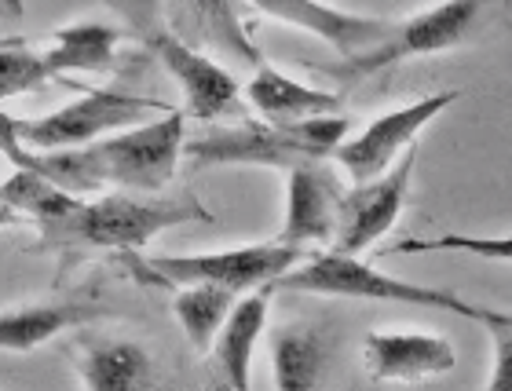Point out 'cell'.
<instances>
[{
	"instance_id": "cell-1",
	"label": "cell",
	"mask_w": 512,
	"mask_h": 391,
	"mask_svg": "<svg viewBox=\"0 0 512 391\" xmlns=\"http://www.w3.org/2000/svg\"><path fill=\"white\" fill-rule=\"evenodd\" d=\"M183 110L169 106L125 132H110L85 147L33 150V169L44 172L70 194H96L103 187H121L136 194H161L176 180L183 158Z\"/></svg>"
},
{
	"instance_id": "cell-2",
	"label": "cell",
	"mask_w": 512,
	"mask_h": 391,
	"mask_svg": "<svg viewBox=\"0 0 512 391\" xmlns=\"http://www.w3.org/2000/svg\"><path fill=\"white\" fill-rule=\"evenodd\" d=\"M202 220L209 223L213 216L191 191L165 194V198H136V191L103 194V198L77 194L59 216L37 223V242L41 249L70 256L96 253V249L136 253L161 231Z\"/></svg>"
},
{
	"instance_id": "cell-3",
	"label": "cell",
	"mask_w": 512,
	"mask_h": 391,
	"mask_svg": "<svg viewBox=\"0 0 512 391\" xmlns=\"http://www.w3.org/2000/svg\"><path fill=\"white\" fill-rule=\"evenodd\" d=\"M271 289L311 293V296H337V300H377V304L436 307V311H450V315L480 322V326H487V329L512 326V311L472 304V300H461V296L450 293V289L406 282V278H399V275H388V271H377V267L363 264L359 256L337 253V249L304 256L300 264L289 267L286 275H278Z\"/></svg>"
},
{
	"instance_id": "cell-4",
	"label": "cell",
	"mask_w": 512,
	"mask_h": 391,
	"mask_svg": "<svg viewBox=\"0 0 512 391\" xmlns=\"http://www.w3.org/2000/svg\"><path fill=\"white\" fill-rule=\"evenodd\" d=\"M352 132V121L344 114H322L308 121H264V125L220 128L202 139L183 143V158H191L198 169H278L289 172L311 161H330L341 139Z\"/></svg>"
},
{
	"instance_id": "cell-5",
	"label": "cell",
	"mask_w": 512,
	"mask_h": 391,
	"mask_svg": "<svg viewBox=\"0 0 512 391\" xmlns=\"http://www.w3.org/2000/svg\"><path fill=\"white\" fill-rule=\"evenodd\" d=\"M128 22V30L136 33L139 44L147 48L165 74L180 85L183 92V114L198 117V121H220V117L235 114L242 85L235 74H227L209 52L194 48L165 22L161 0H110Z\"/></svg>"
},
{
	"instance_id": "cell-6",
	"label": "cell",
	"mask_w": 512,
	"mask_h": 391,
	"mask_svg": "<svg viewBox=\"0 0 512 391\" xmlns=\"http://www.w3.org/2000/svg\"><path fill=\"white\" fill-rule=\"evenodd\" d=\"M483 11H487V0H443L436 8L421 11L414 19L392 22V30L381 44H374L370 52L352 55V59H341L333 66H319V74L341 81V85H355V81H366V77H377L388 66L410 63V59H421V55H439L450 52L480 30Z\"/></svg>"
},
{
	"instance_id": "cell-7",
	"label": "cell",
	"mask_w": 512,
	"mask_h": 391,
	"mask_svg": "<svg viewBox=\"0 0 512 391\" xmlns=\"http://www.w3.org/2000/svg\"><path fill=\"white\" fill-rule=\"evenodd\" d=\"M308 249L286 242L267 245H242V249H224V253H191V256H132V271H143V278L158 286H191V282H209L224 286L231 293H249L260 286H275L278 275L300 264Z\"/></svg>"
},
{
	"instance_id": "cell-8",
	"label": "cell",
	"mask_w": 512,
	"mask_h": 391,
	"mask_svg": "<svg viewBox=\"0 0 512 391\" xmlns=\"http://www.w3.org/2000/svg\"><path fill=\"white\" fill-rule=\"evenodd\" d=\"M169 110L161 99H139L118 92V88H96L74 99L70 106H59L52 114L22 121V143L30 150H70L85 147L92 139H103L121 128L143 125L150 117Z\"/></svg>"
},
{
	"instance_id": "cell-9",
	"label": "cell",
	"mask_w": 512,
	"mask_h": 391,
	"mask_svg": "<svg viewBox=\"0 0 512 391\" xmlns=\"http://www.w3.org/2000/svg\"><path fill=\"white\" fill-rule=\"evenodd\" d=\"M458 99V88H447V92H436V96L414 99V103L399 106V110H388V114L374 117L366 128H359L355 136H344L341 147L333 150V158L355 183L374 180L384 169H392L395 161L403 158V150L414 147L417 136Z\"/></svg>"
},
{
	"instance_id": "cell-10",
	"label": "cell",
	"mask_w": 512,
	"mask_h": 391,
	"mask_svg": "<svg viewBox=\"0 0 512 391\" xmlns=\"http://www.w3.org/2000/svg\"><path fill=\"white\" fill-rule=\"evenodd\" d=\"M414 165H417V147H410L381 176L355 183V187H344L341 220H337V234H333L330 249L359 256L370 245L381 242L384 234L395 227V220L403 216L406 198H410V180H414Z\"/></svg>"
},
{
	"instance_id": "cell-11",
	"label": "cell",
	"mask_w": 512,
	"mask_h": 391,
	"mask_svg": "<svg viewBox=\"0 0 512 391\" xmlns=\"http://www.w3.org/2000/svg\"><path fill=\"white\" fill-rule=\"evenodd\" d=\"M161 8H165V22L194 48L249 70L264 63L242 19V11L249 8L246 0H165Z\"/></svg>"
},
{
	"instance_id": "cell-12",
	"label": "cell",
	"mask_w": 512,
	"mask_h": 391,
	"mask_svg": "<svg viewBox=\"0 0 512 391\" xmlns=\"http://www.w3.org/2000/svg\"><path fill=\"white\" fill-rule=\"evenodd\" d=\"M344 183L326 161H311L286 172V220L278 242L286 245H333L341 220Z\"/></svg>"
},
{
	"instance_id": "cell-13",
	"label": "cell",
	"mask_w": 512,
	"mask_h": 391,
	"mask_svg": "<svg viewBox=\"0 0 512 391\" xmlns=\"http://www.w3.org/2000/svg\"><path fill=\"white\" fill-rule=\"evenodd\" d=\"M249 8L267 15L275 22H286V26H297V30L319 37L341 55V59H352V55L370 52L374 44H381L392 30L395 19H381V15H359V11H341L326 4V0H246Z\"/></svg>"
},
{
	"instance_id": "cell-14",
	"label": "cell",
	"mask_w": 512,
	"mask_h": 391,
	"mask_svg": "<svg viewBox=\"0 0 512 391\" xmlns=\"http://www.w3.org/2000/svg\"><path fill=\"white\" fill-rule=\"evenodd\" d=\"M370 381H428L458 366V351L439 333H370L363 340Z\"/></svg>"
},
{
	"instance_id": "cell-15",
	"label": "cell",
	"mask_w": 512,
	"mask_h": 391,
	"mask_svg": "<svg viewBox=\"0 0 512 391\" xmlns=\"http://www.w3.org/2000/svg\"><path fill=\"white\" fill-rule=\"evenodd\" d=\"M267 300H271V286L249 289L238 293L231 311H227L224 326L213 340V366L224 377L227 388L246 391L249 388V370H253V351L260 344V333L267 326Z\"/></svg>"
},
{
	"instance_id": "cell-16",
	"label": "cell",
	"mask_w": 512,
	"mask_h": 391,
	"mask_svg": "<svg viewBox=\"0 0 512 391\" xmlns=\"http://www.w3.org/2000/svg\"><path fill=\"white\" fill-rule=\"evenodd\" d=\"M110 307L99 300H52L0 311V351H33L74 326L107 318Z\"/></svg>"
},
{
	"instance_id": "cell-17",
	"label": "cell",
	"mask_w": 512,
	"mask_h": 391,
	"mask_svg": "<svg viewBox=\"0 0 512 391\" xmlns=\"http://www.w3.org/2000/svg\"><path fill=\"white\" fill-rule=\"evenodd\" d=\"M246 99L264 121H308V117L322 114H341V96L337 92L293 81L271 63L256 66L253 81L246 85Z\"/></svg>"
},
{
	"instance_id": "cell-18",
	"label": "cell",
	"mask_w": 512,
	"mask_h": 391,
	"mask_svg": "<svg viewBox=\"0 0 512 391\" xmlns=\"http://www.w3.org/2000/svg\"><path fill=\"white\" fill-rule=\"evenodd\" d=\"M121 33L107 22H74L55 33V44L44 52V63L52 77L77 70V74H99L110 70L114 55H118Z\"/></svg>"
},
{
	"instance_id": "cell-19",
	"label": "cell",
	"mask_w": 512,
	"mask_h": 391,
	"mask_svg": "<svg viewBox=\"0 0 512 391\" xmlns=\"http://www.w3.org/2000/svg\"><path fill=\"white\" fill-rule=\"evenodd\" d=\"M77 373L96 391H132L150 381V355L132 340H103L81 351Z\"/></svg>"
},
{
	"instance_id": "cell-20",
	"label": "cell",
	"mask_w": 512,
	"mask_h": 391,
	"mask_svg": "<svg viewBox=\"0 0 512 391\" xmlns=\"http://www.w3.org/2000/svg\"><path fill=\"white\" fill-rule=\"evenodd\" d=\"M271 362L278 391H308L322 381L326 340L308 326H282L271 337Z\"/></svg>"
},
{
	"instance_id": "cell-21",
	"label": "cell",
	"mask_w": 512,
	"mask_h": 391,
	"mask_svg": "<svg viewBox=\"0 0 512 391\" xmlns=\"http://www.w3.org/2000/svg\"><path fill=\"white\" fill-rule=\"evenodd\" d=\"M231 289L224 286H209V282H191V286H180L176 300H172V315L180 322V329L187 333L194 351H209L213 348L216 333L224 326L227 311L235 304Z\"/></svg>"
},
{
	"instance_id": "cell-22",
	"label": "cell",
	"mask_w": 512,
	"mask_h": 391,
	"mask_svg": "<svg viewBox=\"0 0 512 391\" xmlns=\"http://www.w3.org/2000/svg\"><path fill=\"white\" fill-rule=\"evenodd\" d=\"M0 198L8 201L11 209H19L26 220L41 223V220H52L59 212L77 198V194L63 191L55 180H48L44 172L37 169H15L8 180L0 183Z\"/></svg>"
},
{
	"instance_id": "cell-23",
	"label": "cell",
	"mask_w": 512,
	"mask_h": 391,
	"mask_svg": "<svg viewBox=\"0 0 512 391\" xmlns=\"http://www.w3.org/2000/svg\"><path fill=\"white\" fill-rule=\"evenodd\" d=\"M421 253H465L480 260L512 264V234L487 238V234H436V238H403L399 245H388L384 256H421Z\"/></svg>"
},
{
	"instance_id": "cell-24",
	"label": "cell",
	"mask_w": 512,
	"mask_h": 391,
	"mask_svg": "<svg viewBox=\"0 0 512 391\" xmlns=\"http://www.w3.org/2000/svg\"><path fill=\"white\" fill-rule=\"evenodd\" d=\"M48 81H52V70H48L41 52L22 48V44H4L0 48V99L37 92Z\"/></svg>"
},
{
	"instance_id": "cell-25",
	"label": "cell",
	"mask_w": 512,
	"mask_h": 391,
	"mask_svg": "<svg viewBox=\"0 0 512 391\" xmlns=\"http://www.w3.org/2000/svg\"><path fill=\"white\" fill-rule=\"evenodd\" d=\"M494 333V366L487 377L491 391H512V326H498Z\"/></svg>"
},
{
	"instance_id": "cell-26",
	"label": "cell",
	"mask_w": 512,
	"mask_h": 391,
	"mask_svg": "<svg viewBox=\"0 0 512 391\" xmlns=\"http://www.w3.org/2000/svg\"><path fill=\"white\" fill-rule=\"evenodd\" d=\"M0 154L15 165V169H33V150L22 143V121L0 110Z\"/></svg>"
},
{
	"instance_id": "cell-27",
	"label": "cell",
	"mask_w": 512,
	"mask_h": 391,
	"mask_svg": "<svg viewBox=\"0 0 512 391\" xmlns=\"http://www.w3.org/2000/svg\"><path fill=\"white\" fill-rule=\"evenodd\" d=\"M19 223H26V216H22L19 209H11L8 201L0 198V231H8V227H19Z\"/></svg>"
}]
</instances>
